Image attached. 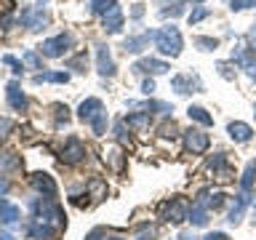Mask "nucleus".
Masks as SVG:
<instances>
[{"label":"nucleus","instance_id":"nucleus-1","mask_svg":"<svg viewBox=\"0 0 256 240\" xmlns=\"http://www.w3.org/2000/svg\"><path fill=\"white\" fill-rule=\"evenodd\" d=\"M155 46L160 48V54H166V56H179L182 54V46H184L179 27H174V24L160 27L155 32Z\"/></svg>","mask_w":256,"mask_h":240},{"label":"nucleus","instance_id":"nucleus-2","mask_svg":"<svg viewBox=\"0 0 256 240\" xmlns=\"http://www.w3.org/2000/svg\"><path fill=\"white\" fill-rule=\"evenodd\" d=\"M72 43H75V38L70 35V32H62V35L56 38H48L43 40V46H40V54L48 56V59H59V56H64L72 48Z\"/></svg>","mask_w":256,"mask_h":240},{"label":"nucleus","instance_id":"nucleus-3","mask_svg":"<svg viewBox=\"0 0 256 240\" xmlns=\"http://www.w3.org/2000/svg\"><path fill=\"white\" fill-rule=\"evenodd\" d=\"M187 214H190V208L184 206L179 198L166 200V203L160 206V216H163L166 222H171V224H182L184 219H187Z\"/></svg>","mask_w":256,"mask_h":240},{"label":"nucleus","instance_id":"nucleus-4","mask_svg":"<svg viewBox=\"0 0 256 240\" xmlns=\"http://www.w3.org/2000/svg\"><path fill=\"white\" fill-rule=\"evenodd\" d=\"M171 88L176 94H192V91H203V83H200L198 75H174L171 78Z\"/></svg>","mask_w":256,"mask_h":240},{"label":"nucleus","instance_id":"nucleus-5","mask_svg":"<svg viewBox=\"0 0 256 240\" xmlns=\"http://www.w3.org/2000/svg\"><path fill=\"white\" fill-rule=\"evenodd\" d=\"M184 147H187L192 155H200V152L208 150V134L198 131V128H190L184 131Z\"/></svg>","mask_w":256,"mask_h":240},{"label":"nucleus","instance_id":"nucleus-6","mask_svg":"<svg viewBox=\"0 0 256 240\" xmlns=\"http://www.w3.org/2000/svg\"><path fill=\"white\" fill-rule=\"evenodd\" d=\"M83 158H86V147H83V142H80V139H67V144L62 147V163L75 166V163H80Z\"/></svg>","mask_w":256,"mask_h":240},{"label":"nucleus","instance_id":"nucleus-7","mask_svg":"<svg viewBox=\"0 0 256 240\" xmlns=\"http://www.w3.org/2000/svg\"><path fill=\"white\" fill-rule=\"evenodd\" d=\"M171 67H168L166 62L160 59H152V56H144V59H139L134 64V72H144V75H163V72H168Z\"/></svg>","mask_w":256,"mask_h":240},{"label":"nucleus","instance_id":"nucleus-8","mask_svg":"<svg viewBox=\"0 0 256 240\" xmlns=\"http://www.w3.org/2000/svg\"><path fill=\"white\" fill-rule=\"evenodd\" d=\"M96 70H99L102 78H112V75H115V62H112L107 46H96Z\"/></svg>","mask_w":256,"mask_h":240},{"label":"nucleus","instance_id":"nucleus-9","mask_svg":"<svg viewBox=\"0 0 256 240\" xmlns=\"http://www.w3.org/2000/svg\"><path fill=\"white\" fill-rule=\"evenodd\" d=\"M22 22L27 24V27H30L32 32H38L40 27H46L48 14H46L40 6H32V8H27V11H22Z\"/></svg>","mask_w":256,"mask_h":240},{"label":"nucleus","instance_id":"nucleus-10","mask_svg":"<svg viewBox=\"0 0 256 240\" xmlns=\"http://www.w3.org/2000/svg\"><path fill=\"white\" fill-rule=\"evenodd\" d=\"M32 187H35L43 198H48V200L56 198V184H54V179L48 174H32Z\"/></svg>","mask_w":256,"mask_h":240},{"label":"nucleus","instance_id":"nucleus-11","mask_svg":"<svg viewBox=\"0 0 256 240\" xmlns=\"http://www.w3.org/2000/svg\"><path fill=\"white\" fill-rule=\"evenodd\" d=\"M102 112H104V104H102V99H96V96L86 99V102L78 107V115H80V120H86V123H91V120H94L96 115H102Z\"/></svg>","mask_w":256,"mask_h":240},{"label":"nucleus","instance_id":"nucleus-12","mask_svg":"<svg viewBox=\"0 0 256 240\" xmlns=\"http://www.w3.org/2000/svg\"><path fill=\"white\" fill-rule=\"evenodd\" d=\"M6 99H8V104H11L16 112L27 110V96L22 94V86L16 83V80H11V83H8V88H6Z\"/></svg>","mask_w":256,"mask_h":240},{"label":"nucleus","instance_id":"nucleus-13","mask_svg":"<svg viewBox=\"0 0 256 240\" xmlns=\"http://www.w3.org/2000/svg\"><path fill=\"white\" fill-rule=\"evenodd\" d=\"M150 40H155V32H142V35H134V38H128L123 48H126V54H142L144 48L150 46Z\"/></svg>","mask_w":256,"mask_h":240},{"label":"nucleus","instance_id":"nucleus-14","mask_svg":"<svg viewBox=\"0 0 256 240\" xmlns=\"http://www.w3.org/2000/svg\"><path fill=\"white\" fill-rule=\"evenodd\" d=\"M227 134H230V139H232V142L246 144V142H251L254 128H251V126H246V123H240V120H235V123H230V126H227Z\"/></svg>","mask_w":256,"mask_h":240},{"label":"nucleus","instance_id":"nucleus-15","mask_svg":"<svg viewBox=\"0 0 256 240\" xmlns=\"http://www.w3.org/2000/svg\"><path fill=\"white\" fill-rule=\"evenodd\" d=\"M27 235L32 240H51L56 235V230L51 227L48 222H38V219H32V224L27 227Z\"/></svg>","mask_w":256,"mask_h":240},{"label":"nucleus","instance_id":"nucleus-16","mask_svg":"<svg viewBox=\"0 0 256 240\" xmlns=\"http://www.w3.org/2000/svg\"><path fill=\"white\" fill-rule=\"evenodd\" d=\"M232 62L240 64V67L248 72V78H254V80H256V59L251 56V51H243V48L232 51Z\"/></svg>","mask_w":256,"mask_h":240},{"label":"nucleus","instance_id":"nucleus-17","mask_svg":"<svg viewBox=\"0 0 256 240\" xmlns=\"http://www.w3.org/2000/svg\"><path fill=\"white\" fill-rule=\"evenodd\" d=\"M248 203H251V192H240L238 200H235V206H232V211H230V216H227V222L238 227V224L243 222V211H246Z\"/></svg>","mask_w":256,"mask_h":240},{"label":"nucleus","instance_id":"nucleus-18","mask_svg":"<svg viewBox=\"0 0 256 240\" xmlns=\"http://www.w3.org/2000/svg\"><path fill=\"white\" fill-rule=\"evenodd\" d=\"M187 219L195 224V227H206L208 224V206L203 203V200H195L190 208V214H187Z\"/></svg>","mask_w":256,"mask_h":240},{"label":"nucleus","instance_id":"nucleus-19","mask_svg":"<svg viewBox=\"0 0 256 240\" xmlns=\"http://www.w3.org/2000/svg\"><path fill=\"white\" fill-rule=\"evenodd\" d=\"M102 24H104V32H107V35H115V32H120V30H123V11L115 6L107 16H104Z\"/></svg>","mask_w":256,"mask_h":240},{"label":"nucleus","instance_id":"nucleus-20","mask_svg":"<svg viewBox=\"0 0 256 240\" xmlns=\"http://www.w3.org/2000/svg\"><path fill=\"white\" fill-rule=\"evenodd\" d=\"M208 168H211L214 176H219V179H227V176H230V168H227V158H224V152H216V155L208 160Z\"/></svg>","mask_w":256,"mask_h":240},{"label":"nucleus","instance_id":"nucleus-21","mask_svg":"<svg viewBox=\"0 0 256 240\" xmlns=\"http://www.w3.org/2000/svg\"><path fill=\"white\" fill-rule=\"evenodd\" d=\"M254 176H256V160H248L243 179H240V192H251L254 190Z\"/></svg>","mask_w":256,"mask_h":240},{"label":"nucleus","instance_id":"nucleus-22","mask_svg":"<svg viewBox=\"0 0 256 240\" xmlns=\"http://www.w3.org/2000/svg\"><path fill=\"white\" fill-rule=\"evenodd\" d=\"M19 219H22V208H19V206L6 203L3 208H0V222H6V224H16Z\"/></svg>","mask_w":256,"mask_h":240},{"label":"nucleus","instance_id":"nucleus-23","mask_svg":"<svg viewBox=\"0 0 256 240\" xmlns=\"http://www.w3.org/2000/svg\"><path fill=\"white\" fill-rule=\"evenodd\" d=\"M126 123L136 131H144V128H150V112H134V115L126 118Z\"/></svg>","mask_w":256,"mask_h":240},{"label":"nucleus","instance_id":"nucleus-24","mask_svg":"<svg viewBox=\"0 0 256 240\" xmlns=\"http://www.w3.org/2000/svg\"><path fill=\"white\" fill-rule=\"evenodd\" d=\"M70 72H40L35 75V83H67Z\"/></svg>","mask_w":256,"mask_h":240},{"label":"nucleus","instance_id":"nucleus-25","mask_svg":"<svg viewBox=\"0 0 256 240\" xmlns=\"http://www.w3.org/2000/svg\"><path fill=\"white\" fill-rule=\"evenodd\" d=\"M187 115H190V120H195V123H200V126H214V118L208 115L203 107H190Z\"/></svg>","mask_w":256,"mask_h":240},{"label":"nucleus","instance_id":"nucleus-26","mask_svg":"<svg viewBox=\"0 0 256 240\" xmlns=\"http://www.w3.org/2000/svg\"><path fill=\"white\" fill-rule=\"evenodd\" d=\"M115 6H118V0H91V11L102 14V16H107Z\"/></svg>","mask_w":256,"mask_h":240},{"label":"nucleus","instance_id":"nucleus-27","mask_svg":"<svg viewBox=\"0 0 256 240\" xmlns=\"http://www.w3.org/2000/svg\"><path fill=\"white\" fill-rule=\"evenodd\" d=\"M91 128H94V134H96V136H104V134H107V112L96 115V118L91 120Z\"/></svg>","mask_w":256,"mask_h":240},{"label":"nucleus","instance_id":"nucleus-28","mask_svg":"<svg viewBox=\"0 0 256 240\" xmlns=\"http://www.w3.org/2000/svg\"><path fill=\"white\" fill-rule=\"evenodd\" d=\"M22 62L27 64L30 70H43V62H40V56H38L35 51H24V56H22Z\"/></svg>","mask_w":256,"mask_h":240},{"label":"nucleus","instance_id":"nucleus-29","mask_svg":"<svg viewBox=\"0 0 256 240\" xmlns=\"http://www.w3.org/2000/svg\"><path fill=\"white\" fill-rule=\"evenodd\" d=\"M0 62H3V64H8L14 75H22V72H24V62H19V59H16V56H11V54H6Z\"/></svg>","mask_w":256,"mask_h":240},{"label":"nucleus","instance_id":"nucleus-30","mask_svg":"<svg viewBox=\"0 0 256 240\" xmlns=\"http://www.w3.org/2000/svg\"><path fill=\"white\" fill-rule=\"evenodd\" d=\"M195 46L200 48V51H214V48L219 46V40L216 38H195Z\"/></svg>","mask_w":256,"mask_h":240},{"label":"nucleus","instance_id":"nucleus-31","mask_svg":"<svg viewBox=\"0 0 256 240\" xmlns=\"http://www.w3.org/2000/svg\"><path fill=\"white\" fill-rule=\"evenodd\" d=\"M206 16H208V8H206V6H198L195 11L187 16V22H190V24H198V22H203Z\"/></svg>","mask_w":256,"mask_h":240},{"label":"nucleus","instance_id":"nucleus-32","mask_svg":"<svg viewBox=\"0 0 256 240\" xmlns=\"http://www.w3.org/2000/svg\"><path fill=\"white\" fill-rule=\"evenodd\" d=\"M86 240H123V238H120V235H110V232H104V230H94Z\"/></svg>","mask_w":256,"mask_h":240},{"label":"nucleus","instance_id":"nucleus-33","mask_svg":"<svg viewBox=\"0 0 256 240\" xmlns=\"http://www.w3.org/2000/svg\"><path fill=\"white\" fill-rule=\"evenodd\" d=\"M67 67H70V70H78V72H86V70H83V67H86V54H78L75 59H70Z\"/></svg>","mask_w":256,"mask_h":240},{"label":"nucleus","instance_id":"nucleus-34","mask_svg":"<svg viewBox=\"0 0 256 240\" xmlns=\"http://www.w3.org/2000/svg\"><path fill=\"white\" fill-rule=\"evenodd\" d=\"M232 64H235V62H232ZM232 64H230V62H219V64H216V70H219V75H222V78H227V80L235 78V72H230V70H232Z\"/></svg>","mask_w":256,"mask_h":240},{"label":"nucleus","instance_id":"nucleus-35","mask_svg":"<svg viewBox=\"0 0 256 240\" xmlns=\"http://www.w3.org/2000/svg\"><path fill=\"white\" fill-rule=\"evenodd\" d=\"M107 158H110V163H112V166H115L118 171H120V163H123V158H120V152H118V150H110V152H104V160H107Z\"/></svg>","mask_w":256,"mask_h":240},{"label":"nucleus","instance_id":"nucleus-36","mask_svg":"<svg viewBox=\"0 0 256 240\" xmlns=\"http://www.w3.org/2000/svg\"><path fill=\"white\" fill-rule=\"evenodd\" d=\"M11 128H14V123L8 118H0V139H6L8 134H11Z\"/></svg>","mask_w":256,"mask_h":240},{"label":"nucleus","instance_id":"nucleus-37","mask_svg":"<svg viewBox=\"0 0 256 240\" xmlns=\"http://www.w3.org/2000/svg\"><path fill=\"white\" fill-rule=\"evenodd\" d=\"M160 134L163 136H176V123L174 120H166V123L160 126Z\"/></svg>","mask_w":256,"mask_h":240},{"label":"nucleus","instance_id":"nucleus-38","mask_svg":"<svg viewBox=\"0 0 256 240\" xmlns=\"http://www.w3.org/2000/svg\"><path fill=\"white\" fill-rule=\"evenodd\" d=\"M115 134H118V139H120V142H128V134H126V120H120V123L115 126Z\"/></svg>","mask_w":256,"mask_h":240},{"label":"nucleus","instance_id":"nucleus-39","mask_svg":"<svg viewBox=\"0 0 256 240\" xmlns=\"http://www.w3.org/2000/svg\"><path fill=\"white\" fill-rule=\"evenodd\" d=\"M222 203H224V192H214L211 200H208V206H211V208H219Z\"/></svg>","mask_w":256,"mask_h":240},{"label":"nucleus","instance_id":"nucleus-40","mask_svg":"<svg viewBox=\"0 0 256 240\" xmlns=\"http://www.w3.org/2000/svg\"><path fill=\"white\" fill-rule=\"evenodd\" d=\"M67 107H62V104H56V120H59V123H62V120H64V123H67V120H70V115H67Z\"/></svg>","mask_w":256,"mask_h":240},{"label":"nucleus","instance_id":"nucleus-41","mask_svg":"<svg viewBox=\"0 0 256 240\" xmlns=\"http://www.w3.org/2000/svg\"><path fill=\"white\" fill-rule=\"evenodd\" d=\"M203 240H232V238L227 235V232H208Z\"/></svg>","mask_w":256,"mask_h":240},{"label":"nucleus","instance_id":"nucleus-42","mask_svg":"<svg viewBox=\"0 0 256 240\" xmlns=\"http://www.w3.org/2000/svg\"><path fill=\"white\" fill-rule=\"evenodd\" d=\"M142 91L150 96L152 91H155V80H152V78H147V80H144V83H142Z\"/></svg>","mask_w":256,"mask_h":240},{"label":"nucleus","instance_id":"nucleus-43","mask_svg":"<svg viewBox=\"0 0 256 240\" xmlns=\"http://www.w3.org/2000/svg\"><path fill=\"white\" fill-rule=\"evenodd\" d=\"M246 0H230V11H243Z\"/></svg>","mask_w":256,"mask_h":240},{"label":"nucleus","instance_id":"nucleus-44","mask_svg":"<svg viewBox=\"0 0 256 240\" xmlns=\"http://www.w3.org/2000/svg\"><path fill=\"white\" fill-rule=\"evenodd\" d=\"M131 16H134V19H142V16H144V6L136 3V6L131 8Z\"/></svg>","mask_w":256,"mask_h":240},{"label":"nucleus","instance_id":"nucleus-45","mask_svg":"<svg viewBox=\"0 0 256 240\" xmlns=\"http://www.w3.org/2000/svg\"><path fill=\"white\" fill-rule=\"evenodd\" d=\"M248 43H251V48H256V27L248 32Z\"/></svg>","mask_w":256,"mask_h":240},{"label":"nucleus","instance_id":"nucleus-46","mask_svg":"<svg viewBox=\"0 0 256 240\" xmlns=\"http://www.w3.org/2000/svg\"><path fill=\"white\" fill-rule=\"evenodd\" d=\"M176 240H198L195 235H192V232H182V235L179 238H176Z\"/></svg>","mask_w":256,"mask_h":240},{"label":"nucleus","instance_id":"nucleus-47","mask_svg":"<svg viewBox=\"0 0 256 240\" xmlns=\"http://www.w3.org/2000/svg\"><path fill=\"white\" fill-rule=\"evenodd\" d=\"M0 240H16V238L11 235V232H3V235H0Z\"/></svg>","mask_w":256,"mask_h":240},{"label":"nucleus","instance_id":"nucleus-48","mask_svg":"<svg viewBox=\"0 0 256 240\" xmlns=\"http://www.w3.org/2000/svg\"><path fill=\"white\" fill-rule=\"evenodd\" d=\"M246 8H256V0H246Z\"/></svg>","mask_w":256,"mask_h":240},{"label":"nucleus","instance_id":"nucleus-49","mask_svg":"<svg viewBox=\"0 0 256 240\" xmlns=\"http://www.w3.org/2000/svg\"><path fill=\"white\" fill-rule=\"evenodd\" d=\"M168 3H171V6L176 8V6H182V3H184V0H168Z\"/></svg>","mask_w":256,"mask_h":240},{"label":"nucleus","instance_id":"nucleus-50","mask_svg":"<svg viewBox=\"0 0 256 240\" xmlns=\"http://www.w3.org/2000/svg\"><path fill=\"white\" fill-rule=\"evenodd\" d=\"M8 190V182H0V192H6Z\"/></svg>","mask_w":256,"mask_h":240},{"label":"nucleus","instance_id":"nucleus-51","mask_svg":"<svg viewBox=\"0 0 256 240\" xmlns=\"http://www.w3.org/2000/svg\"><path fill=\"white\" fill-rule=\"evenodd\" d=\"M251 222L256 224V203H254V216H251Z\"/></svg>","mask_w":256,"mask_h":240},{"label":"nucleus","instance_id":"nucleus-52","mask_svg":"<svg viewBox=\"0 0 256 240\" xmlns=\"http://www.w3.org/2000/svg\"><path fill=\"white\" fill-rule=\"evenodd\" d=\"M192 3H198V6H200V3H203V0H192Z\"/></svg>","mask_w":256,"mask_h":240},{"label":"nucleus","instance_id":"nucleus-53","mask_svg":"<svg viewBox=\"0 0 256 240\" xmlns=\"http://www.w3.org/2000/svg\"><path fill=\"white\" fill-rule=\"evenodd\" d=\"M254 115H256V104H254Z\"/></svg>","mask_w":256,"mask_h":240},{"label":"nucleus","instance_id":"nucleus-54","mask_svg":"<svg viewBox=\"0 0 256 240\" xmlns=\"http://www.w3.org/2000/svg\"><path fill=\"white\" fill-rule=\"evenodd\" d=\"M139 240H150V238H139Z\"/></svg>","mask_w":256,"mask_h":240}]
</instances>
